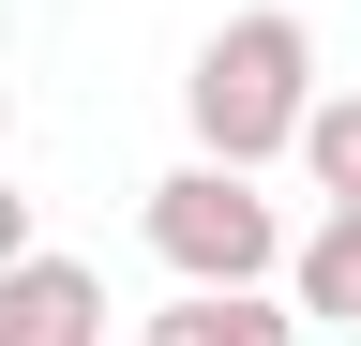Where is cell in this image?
I'll list each match as a JSON object with an SVG mask.
<instances>
[{
	"instance_id": "1",
	"label": "cell",
	"mask_w": 361,
	"mask_h": 346,
	"mask_svg": "<svg viewBox=\"0 0 361 346\" xmlns=\"http://www.w3.org/2000/svg\"><path fill=\"white\" fill-rule=\"evenodd\" d=\"M301 106H316V30L286 16V0L226 16L211 46H196V75H180V121H196V151H211V166H286Z\"/></svg>"
},
{
	"instance_id": "2",
	"label": "cell",
	"mask_w": 361,
	"mask_h": 346,
	"mask_svg": "<svg viewBox=\"0 0 361 346\" xmlns=\"http://www.w3.org/2000/svg\"><path fill=\"white\" fill-rule=\"evenodd\" d=\"M151 256L180 286H271L286 271V211L256 196V166H180V181H151Z\"/></svg>"
},
{
	"instance_id": "3",
	"label": "cell",
	"mask_w": 361,
	"mask_h": 346,
	"mask_svg": "<svg viewBox=\"0 0 361 346\" xmlns=\"http://www.w3.org/2000/svg\"><path fill=\"white\" fill-rule=\"evenodd\" d=\"M0 346H106V271L75 256H0Z\"/></svg>"
},
{
	"instance_id": "4",
	"label": "cell",
	"mask_w": 361,
	"mask_h": 346,
	"mask_svg": "<svg viewBox=\"0 0 361 346\" xmlns=\"http://www.w3.org/2000/svg\"><path fill=\"white\" fill-rule=\"evenodd\" d=\"M135 346H301L286 286H180L166 316H135Z\"/></svg>"
},
{
	"instance_id": "5",
	"label": "cell",
	"mask_w": 361,
	"mask_h": 346,
	"mask_svg": "<svg viewBox=\"0 0 361 346\" xmlns=\"http://www.w3.org/2000/svg\"><path fill=\"white\" fill-rule=\"evenodd\" d=\"M271 286H286V316H361V211H331V226H316V241H286V271H271Z\"/></svg>"
},
{
	"instance_id": "6",
	"label": "cell",
	"mask_w": 361,
	"mask_h": 346,
	"mask_svg": "<svg viewBox=\"0 0 361 346\" xmlns=\"http://www.w3.org/2000/svg\"><path fill=\"white\" fill-rule=\"evenodd\" d=\"M316 181H331V211H361V91H316L301 106V136H286Z\"/></svg>"
},
{
	"instance_id": "7",
	"label": "cell",
	"mask_w": 361,
	"mask_h": 346,
	"mask_svg": "<svg viewBox=\"0 0 361 346\" xmlns=\"http://www.w3.org/2000/svg\"><path fill=\"white\" fill-rule=\"evenodd\" d=\"M0 256H30V196L16 181H0Z\"/></svg>"
},
{
	"instance_id": "8",
	"label": "cell",
	"mask_w": 361,
	"mask_h": 346,
	"mask_svg": "<svg viewBox=\"0 0 361 346\" xmlns=\"http://www.w3.org/2000/svg\"><path fill=\"white\" fill-rule=\"evenodd\" d=\"M0 121H16V91H0Z\"/></svg>"
}]
</instances>
